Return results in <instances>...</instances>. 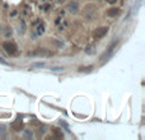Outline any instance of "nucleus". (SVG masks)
Returning <instances> with one entry per match:
<instances>
[{
  "mask_svg": "<svg viewBox=\"0 0 145 140\" xmlns=\"http://www.w3.org/2000/svg\"><path fill=\"white\" fill-rule=\"evenodd\" d=\"M118 43V40H116V41H113V42H111V45L107 47V50L102 54V56L99 57V61L101 62H106L108 59H111L112 57V55H113V51H115V47H116V45Z\"/></svg>",
  "mask_w": 145,
  "mask_h": 140,
  "instance_id": "obj_1",
  "label": "nucleus"
},
{
  "mask_svg": "<svg viewBox=\"0 0 145 140\" xmlns=\"http://www.w3.org/2000/svg\"><path fill=\"white\" fill-rule=\"evenodd\" d=\"M3 48H4L9 55L17 54V45H15L14 42H12V41H5V42L3 43Z\"/></svg>",
  "mask_w": 145,
  "mask_h": 140,
  "instance_id": "obj_2",
  "label": "nucleus"
},
{
  "mask_svg": "<svg viewBox=\"0 0 145 140\" xmlns=\"http://www.w3.org/2000/svg\"><path fill=\"white\" fill-rule=\"evenodd\" d=\"M107 32H108V27H98V28H96L94 32H93V37L94 38H97V40H99L102 37H104L106 34H107Z\"/></svg>",
  "mask_w": 145,
  "mask_h": 140,
  "instance_id": "obj_3",
  "label": "nucleus"
},
{
  "mask_svg": "<svg viewBox=\"0 0 145 140\" xmlns=\"http://www.w3.org/2000/svg\"><path fill=\"white\" fill-rule=\"evenodd\" d=\"M12 127H13V130H15V131H22L23 130V121L22 120H15V121H13V124H12Z\"/></svg>",
  "mask_w": 145,
  "mask_h": 140,
  "instance_id": "obj_4",
  "label": "nucleus"
},
{
  "mask_svg": "<svg viewBox=\"0 0 145 140\" xmlns=\"http://www.w3.org/2000/svg\"><path fill=\"white\" fill-rule=\"evenodd\" d=\"M120 13H121V10H120L118 8H110V9L107 10V16L111 17V18H115V17H117Z\"/></svg>",
  "mask_w": 145,
  "mask_h": 140,
  "instance_id": "obj_5",
  "label": "nucleus"
},
{
  "mask_svg": "<svg viewBox=\"0 0 145 140\" xmlns=\"http://www.w3.org/2000/svg\"><path fill=\"white\" fill-rule=\"evenodd\" d=\"M68 8H69V10H70L71 13H74V14H75V13H78V10H79V9H78V4H76V3H74V1H71V3L69 4V6H68Z\"/></svg>",
  "mask_w": 145,
  "mask_h": 140,
  "instance_id": "obj_6",
  "label": "nucleus"
},
{
  "mask_svg": "<svg viewBox=\"0 0 145 140\" xmlns=\"http://www.w3.org/2000/svg\"><path fill=\"white\" fill-rule=\"evenodd\" d=\"M52 134H54V136H56V138H62L64 136V134L60 131V129H52Z\"/></svg>",
  "mask_w": 145,
  "mask_h": 140,
  "instance_id": "obj_7",
  "label": "nucleus"
},
{
  "mask_svg": "<svg viewBox=\"0 0 145 140\" xmlns=\"http://www.w3.org/2000/svg\"><path fill=\"white\" fill-rule=\"evenodd\" d=\"M44 32H45V26H42V24H41V26H38V30H37V33H38V34H42Z\"/></svg>",
  "mask_w": 145,
  "mask_h": 140,
  "instance_id": "obj_8",
  "label": "nucleus"
},
{
  "mask_svg": "<svg viewBox=\"0 0 145 140\" xmlns=\"http://www.w3.org/2000/svg\"><path fill=\"white\" fill-rule=\"evenodd\" d=\"M92 69H93V66H88V68H80V69H79V71H92Z\"/></svg>",
  "mask_w": 145,
  "mask_h": 140,
  "instance_id": "obj_9",
  "label": "nucleus"
},
{
  "mask_svg": "<svg viewBox=\"0 0 145 140\" xmlns=\"http://www.w3.org/2000/svg\"><path fill=\"white\" fill-rule=\"evenodd\" d=\"M32 66H33V68H44L45 64L44 62H37V64H33Z\"/></svg>",
  "mask_w": 145,
  "mask_h": 140,
  "instance_id": "obj_10",
  "label": "nucleus"
},
{
  "mask_svg": "<svg viewBox=\"0 0 145 140\" xmlns=\"http://www.w3.org/2000/svg\"><path fill=\"white\" fill-rule=\"evenodd\" d=\"M0 64H4V65H9V64H8V62L5 61V60H3V59H1V57H0Z\"/></svg>",
  "mask_w": 145,
  "mask_h": 140,
  "instance_id": "obj_11",
  "label": "nucleus"
},
{
  "mask_svg": "<svg viewBox=\"0 0 145 140\" xmlns=\"http://www.w3.org/2000/svg\"><path fill=\"white\" fill-rule=\"evenodd\" d=\"M106 1H107L108 4H115V3H116L117 0H106Z\"/></svg>",
  "mask_w": 145,
  "mask_h": 140,
  "instance_id": "obj_12",
  "label": "nucleus"
}]
</instances>
